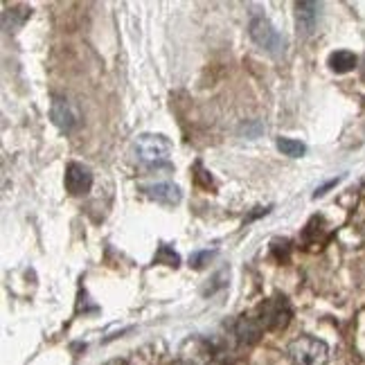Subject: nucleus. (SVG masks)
Instances as JSON below:
<instances>
[{
	"label": "nucleus",
	"instance_id": "1",
	"mask_svg": "<svg viewBox=\"0 0 365 365\" xmlns=\"http://www.w3.org/2000/svg\"><path fill=\"white\" fill-rule=\"evenodd\" d=\"M135 158L138 163H143L147 167H160V165H170V156H172V143L160 133H143L138 135L135 145Z\"/></svg>",
	"mask_w": 365,
	"mask_h": 365
},
{
	"label": "nucleus",
	"instance_id": "2",
	"mask_svg": "<svg viewBox=\"0 0 365 365\" xmlns=\"http://www.w3.org/2000/svg\"><path fill=\"white\" fill-rule=\"evenodd\" d=\"M287 352L296 365H325L329 356L327 345L312 336H300L289 345Z\"/></svg>",
	"mask_w": 365,
	"mask_h": 365
},
{
	"label": "nucleus",
	"instance_id": "3",
	"mask_svg": "<svg viewBox=\"0 0 365 365\" xmlns=\"http://www.w3.org/2000/svg\"><path fill=\"white\" fill-rule=\"evenodd\" d=\"M248 30H250V38L255 41L262 50H266L269 54H275V57L284 52V48H287L284 36L275 30L273 23L266 16H252Z\"/></svg>",
	"mask_w": 365,
	"mask_h": 365
},
{
	"label": "nucleus",
	"instance_id": "4",
	"mask_svg": "<svg viewBox=\"0 0 365 365\" xmlns=\"http://www.w3.org/2000/svg\"><path fill=\"white\" fill-rule=\"evenodd\" d=\"M291 304L287 302V298L282 296H275L271 300H266L259 309H257V316L255 322L262 329H284L291 320Z\"/></svg>",
	"mask_w": 365,
	"mask_h": 365
},
{
	"label": "nucleus",
	"instance_id": "5",
	"mask_svg": "<svg viewBox=\"0 0 365 365\" xmlns=\"http://www.w3.org/2000/svg\"><path fill=\"white\" fill-rule=\"evenodd\" d=\"M50 118L52 122L59 126L61 131L70 133L75 131L81 124V113L75 102H70L68 97H52V106H50Z\"/></svg>",
	"mask_w": 365,
	"mask_h": 365
},
{
	"label": "nucleus",
	"instance_id": "6",
	"mask_svg": "<svg viewBox=\"0 0 365 365\" xmlns=\"http://www.w3.org/2000/svg\"><path fill=\"white\" fill-rule=\"evenodd\" d=\"M93 187V174L88 167H83L79 163H70L66 167V190L73 196H81L91 192Z\"/></svg>",
	"mask_w": 365,
	"mask_h": 365
},
{
	"label": "nucleus",
	"instance_id": "7",
	"mask_svg": "<svg viewBox=\"0 0 365 365\" xmlns=\"http://www.w3.org/2000/svg\"><path fill=\"white\" fill-rule=\"evenodd\" d=\"M145 194L149 196V199L158 201V203H165V205H176L182 199L180 187L174 185V182H156V185L145 187Z\"/></svg>",
	"mask_w": 365,
	"mask_h": 365
},
{
	"label": "nucleus",
	"instance_id": "8",
	"mask_svg": "<svg viewBox=\"0 0 365 365\" xmlns=\"http://www.w3.org/2000/svg\"><path fill=\"white\" fill-rule=\"evenodd\" d=\"M296 9H298V30L302 34H312L316 27V21H318L320 5L318 3H298Z\"/></svg>",
	"mask_w": 365,
	"mask_h": 365
},
{
	"label": "nucleus",
	"instance_id": "9",
	"mask_svg": "<svg viewBox=\"0 0 365 365\" xmlns=\"http://www.w3.org/2000/svg\"><path fill=\"white\" fill-rule=\"evenodd\" d=\"M356 54L354 52H349V50H339V52H331L329 54V68L334 70V73H339V75H343V73H349V70H354V66H356Z\"/></svg>",
	"mask_w": 365,
	"mask_h": 365
},
{
	"label": "nucleus",
	"instance_id": "10",
	"mask_svg": "<svg viewBox=\"0 0 365 365\" xmlns=\"http://www.w3.org/2000/svg\"><path fill=\"white\" fill-rule=\"evenodd\" d=\"M277 149L289 158H300L307 151V147L300 143V140H291V138H277Z\"/></svg>",
	"mask_w": 365,
	"mask_h": 365
},
{
	"label": "nucleus",
	"instance_id": "11",
	"mask_svg": "<svg viewBox=\"0 0 365 365\" xmlns=\"http://www.w3.org/2000/svg\"><path fill=\"white\" fill-rule=\"evenodd\" d=\"M156 262L160 264V262H167V266H174V269H176V266H178V255H176V252L170 248V246H160V252H158V255H156Z\"/></svg>",
	"mask_w": 365,
	"mask_h": 365
},
{
	"label": "nucleus",
	"instance_id": "12",
	"mask_svg": "<svg viewBox=\"0 0 365 365\" xmlns=\"http://www.w3.org/2000/svg\"><path fill=\"white\" fill-rule=\"evenodd\" d=\"M363 79H365V61H363Z\"/></svg>",
	"mask_w": 365,
	"mask_h": 365
}]
</instances>
